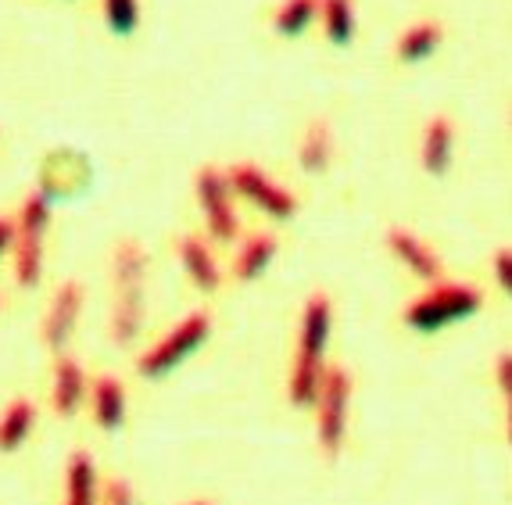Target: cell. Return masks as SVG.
<instances>
[{
	"label": "cell",
	"mask_w": 512,
	"mask_h": 505,
	"mask_svg": "<svg viewBox=\"0 0 512 505\" xmlns=\"http://www.w3.org/2000/svg\"><path fill=\"white\" fill-rule=\"evenodd\" d=\"M276 248H280V244H276L273 233H251V237L240 244L237 258H233V276H237L240 283L258 280L265 269L273 266Z\"/></svg>",
	"instance_id": "16"
},
{
	"label": "cell",
	"mask_w": 512,
	"mask_h": 505,
	"mask_svg": "<svg viewBox=\"0 0 512 505\" xmlns=\"http://www.w3.org/2000/svg\"><path fill=\"white\" fill-rule=\"evenodd\" d=\"M144 326V280L115 283V305H111V341L126 348L140 337Z\"/></svg>",
	"instance_id": "10"
},
{
	"label": "cell",
	"mask_w": 512,
	"mask_h": 505,
	"mask_svg": "<svg viewBox=\"0 0 512 505\" xmlns=\"http://www.w3.org/2000/svg\"><path fill=\"white\" fill-rule=\"evenodd\" d=\"M15 244V215H0V258Z\"/></svg>",
	"instance_id": "27"
},
{
	"label": "cell",
	"mask_w": 512,
	"mask_h": 505,
	"mask_svg": "<svg viewBox=\"0 0 512 505\" xmlns=\"http://www.w3.org/2000/svg\"><path fill=\"white\" fill-rule=\"evenodd\" d=\"M101 8L115 36H133L140 29V0H101Z\"/></svg>",
	"instance_id": "23"
},
{
	"label": "cell",
	"mask_w": 512,
	"mask_h": 505,
	"mask_svg": "<svg viewBox=\"0 0 512 505\" xmlns=\"http://www.w3.org/2000/svg\"><path fill=\"white\" fill-rule=\"evenodd\" d=\"M491 269H495L498 287H502V291L512 298V248L495 251V262H491Z\"/></svg>",
	"instance_id": "24"
},
{
	"label": "cell",
	"mask_w": 512,
	"mask_h": 505,
	"mask_svg": "<svg viewBox=\"0 0 512 505\" xmlns=\"http://www.w3.org/2000/svg\"><path fill=\"white\" fill-rule=\"evenodd\" d=\"M187 505H212V502H187Z\"/></svg>",
	"instance_id": "29"
},
{
	"label": "cell",
	"mask_w": 512,
	"mask_h": 505,
	"mask_svg": "<svg viewBox=\"0 0 512 505\" xmlns=\"http://www.w3.org/2000/svg\"><path fill=\"white\" fill-rule=\"evenodd\" d=\"M226 180H230L233 194L251 201V205L262 215H269V219H291V215L298 212V197L287 187H280V183H276L269 172L258 169V165H251V162L230 165V169H226Z\"/></svg>",
	"instance_id": "6"
},
{
	"label": "cell",
	"mask_w": 512,
	"mask_h": 505,
	"mask_svg": "<svg viewBox=\"0 0 512 505\" xmlns=\"http://www.w3.org/2000/svg\"><path fill=\"white\" fill-rule=\"evenodd\" d=\"M505 405H509V420H505V430H509V445H512V398H505Z\"/></svg>",
	"instance_id": "28"
},
{
	"label": "cell",
	"mask_w": 512,
	"mask_h": 505,
	"mask_svg": "<svg viewBox=\"0 0 512 505\" xmlns=\"http://www.w3.org/2000/svg\"><path fill=\"white\" fill-rule=\"evenodd\" d=\"M208 334H212V316H208V312H190V316L172 326L169 334L154 344V348H147L144 355H140L137 373L147 380L169 377L172 369L183 366V362L208 341Z\"/></svg>",
	"instance_id": "4"
},
{
	"label": "cell",
	"mask_w": 512,
	"mask_h": 505,
	"mask_svg": "<svg viewBox=\"0 0 512 505\" xmlns=\"http://www.w3.org/2000/svg\"><path fill=\"white\" fill-rule=\"evenodd\" d=\"M54 205L43 190L26 194L22 208L15 215V244H11V255H15V280L18 287H36L43 276V244H47V230H51Z\"/></svg>",
	"instance_id": "2"
},
{
	"label": "cell",
	"mask_w": 512,
	"mask_h": 505,
	"mask_svg": "<svg viewBox=\"0 0 512 505\" xmlns=\"http://www.w3.org/2000/svg\"><path fill=\"white\" fill-rule=\"evenodd\" d=\"M441 40H444L441 22H434V18H419V22H412V26H405L402 33H398L394 54H398V61H405V65H419V61L434 58Z\"/></svg>",
	"instance_id": "13"
},
{
	"label": "cell",
	"mask_w": 512,
	"mask_h": 505,
	"mask_svg": "<svg viewBox=\"0 0 512 505\" xmlns=\"http://www.w3.org/2000/svg\"><path fill=\"white\" fill-rule=\"evenodd\" d=\"M111 273L115 283H140L147 276V251L140 248V240L126 237L119 240V248L111 255Z\"/></svg>",
	"instance_id": "22"
},
{
	"label": "cell",
	"mask_w": 512,
	"mask_h": 505,
	"mask_svg": "<svg viewBox=\"0 0 512 505\" xmlns=\"http://www.w3.org/2000/svg\"><path fill=\"white\" fill-rule=\"evenodd\" d=\"M495 380L502 387L505 398H512V351H502L495 362Z\"/></svg>",
	"instance_id": "26"
},
{
	"label": "cell",
	"mask_w": 512,
	"mask_h": 505,
	"mask_svg": "<svg viewBox=\"0 0 512 505\" xmlns=\"http://www.w3.org/2000/svg\"><path fill=\"white\" fill-rule=\"evenodd\" d=\"M104 505H137L133 502V488L126 480H108L104 484Z\"/></svg>",
	"instance_id": "25"
},
{
	"label": "cell",
	"mask_w": 512,
	"mask_h": 505,
	"mask_svg": "<svg viewBox=\"0 0 512 505\" xmlns=\"http://www.w3.org/2000/svg\"><path fill=\"white\" fill-rule=\"evenodd\" d=\"M333 162V129L326 119H312L301 133L298 144V165L308 172V176H319L326 172Z\"/></svg>",
	"instance_id": "14"
},
{
	"label": "cell",
	"mask_w": 512,
	"mask_h": 505,
	"mask_svg": "<svg viewBox=\"0 0 512 505\" xmlns=\"http://www.w3.org/2000/svg\"><path fill=\"white\" fill-rule=\"evenodd\" d=\"M316 437L326 455H337L348 434V405H351V377L348 369L326 366L323 384L316 394Z\"/></svg>",
	"instance_id": "5"
},
{
	"label": "cell",
	"mask_w": 512,
	"mask_h": 505,
	"mask_svg": "<svg viewBox=\"0 0 512 505\" xmlns=\"http://www.w3.org/2000/svg\"><path fill=\"white\" fill-rule=\"evenodd\" d=\"M36 427V405L29 398H15L0 416V452H18Z\"/></svg>",
	"instance_id": "18"
},
{
	"label": "cell",
	"mask_w": 512,
	"mask_h": 505,
	"mask_svg": "<svg viewBox=\"0 0 512 505\" xmlns=\"http://www.w3.org/2000/svg\"><path fill=\"white\" fill-rule=\"evenodd\" d=\"M355 0H319V22L333 47H348L355 40Z\"/></svg>",
	"instance_id": "19"
},
{
	"label": "cell",
	"mask_w": 512,
	"mask_h": 505,
	"mask_svg": "<svg viewBox=\"0 0 512 505\" xmlns=\"http://www.w3.org/2000/svg\"><path fill=\"white\" fill-rule=\"evenodd\" d=\"M333 330V305L326 294H312L305 301L301 312V334H298V351L291 362V380H287V398L298 409H308L316 402L319 384L326 373V344H330Z\"/></svg>",
	"instance_id": "1"
},
{
	"label": "cell",
	"mask_w": 512,
	"mask_h": 505,
	"mask_svg": "<svg viewBox=\"0 0 512 505\" xmlns=\"http://www.w3.org/2000/svg\"><path fill=\"white\" fill-rule=\"evenodd\" d=\"M65 505H97V477H94V459L86 452L69 455V473H65Z\"/></svg>",
	"instance_id": "20"
},
{
	"label": "cell",
	"mask_w": 512,
	"mask_h": 505,
	"mask_svg": "<svg viewBox=\"0 0 512 505\" xmlns=\"http://www.w3.org/2000/svg\"><path fill=\"white\" fill-rule=\"evenodd\" d=\"M480 305L484 294L470 283H430V291L405 309V326H412L416 334H437L459 319H470L473 312H480Z\"/></svg>",
	"instance_id": "3"
},
{
	"label": "cell",
	"mask_w": 512,
	"mask_h": 505,
	"mask_svg": "<svg viewBox=\"0 0 512 505\" xmlns=\"http://www.w3.org/2000/svg\"><path fill=\"white\" fill-rule=\"evenodd\" d=\"M180 262L187 269L190 280L201 287V291H219L222 269L215 262V255L208 251V244L201 237H183L180 240Z\"/></svg>",
	"instance_id": "17"
},
{
	"label": "cell",
	"mask_w": 512,
	"mask_h": 505,
	"mask_svg": "<svg viewBox=\"0 0 512 505\" xmlns=\"http://www.w3.org/2000/svg\"><path fill=\"white\" fill-rule=\"evenodd\" d=\"M509 122H512V115H509Z\"/></svg>",
	"instance_id": "30"
},
{
	"label": "cell",
	"mask_w": 512,
	"mask_h": 505,
	"mask_svg": "<svg viewBox=\"0 0 512 505\" xmlns=\"http://www.w3.org/2000/svg\"><path fill=\"white\" fill-rule=\"evenodd\" d=\"M419 162L430 176H444L455 162V122L448 115H434L423 126V140H419Z\"/></svg>",
	"instance_id": "11"
},
{
	"label": "cell",
	"mask_w": 512,
	"mask_h": 505,
	"mask_svg": "<svg viewBox=\"0 0 512 505\" xmlns=\"http://www.w3.org/2000/svg\"><path fill=\"white\" fill-rule=\"evenodd\" d=\"M194 190H197V205L205 212V226L215 240L230 244L240 233V219L237 208H233V187L226 180V172L215 169V165H205V169L194 176Z\"/></svg>",
	"instance_id": "7"
},
{
	"label": "cell",
	"mask_w": 512,
	"mask_h": 505,
	"mask_svg": "<svg viewBox=\"0 0 512 505\" xmlns=\"http://www.w3.org/2000/svg\"><path fill=\"white\" fill-rule=\"evenodd\" d=\"M83 312V283L76 280H65L54 291V301L47 316H43V344L51 351H61L69 344L72 330H76V319Z\"/></svg>",
	"instance_id": "8"
},
{
	"label": "cell",
	"mask_w": 512,
	"mask_h": 505,
	"mask_svg": "<svg viewBox=\"0 0 512 505\" xmlns=\"http://www.w3.org/2000/svg\"><path fill=\"white\" fill-rule=\"evenodd\" d=\"M319 18V0H280V8L273 11V29L287 40L308 33L312 22Z\"/></svg>",
	"instance_id": "21"
},
{
	"label": "cell",
	"mask_w": 512,
	"mask_h": 505,
	"mask_svg": "<svg viewBox=\"0 0 512 505\" xmlns=\"http://www.w3.org/2000/svg\"><path fill=\"white\" fill-rule=\"evenodd\" d=\"M90 405H94V420L101 430H119L126 423V387L115 377H97L94 391H90Z\"/></svg>",
	"instance_id": "15"
},
{
	"label": "cell",
	"mask_w": 512,
	"mask_h": 505,
	"mask_svg": "<svg viewBox=\"0 0 512 505\" xmlns=\"http://www.w3.org/2000/svg\"><path fill=\"white\" fill-rule=\"evenodd\" d=\"M387 248H391V255L398 258V262H402L416 280H423V283H441L444 280V266H441V258H437V251L430 248L427 240H419L412 230L394 226V230L387 233Z\"/></svg>",
	"instance_id": "9"
},
{
	"label": "cell",
	"mask_w": 512,
	"mask_h": 505,
	"mask_svg": "<svg viewBox=\"0 0 512 505\" xmlns=\"http://www.w3.org/2000/svg\"><path fill=\"white\" fill-rule=\"evenodd\" d=\"M86 398V373L72 355H58L54 359V384H51V402L58 416H76L79 405Z\"/></svg>",
	"instance_id": "12"
}]
</instances>
